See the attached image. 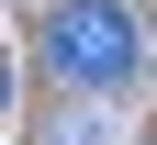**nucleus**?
Listing matches in <instances>:
<instances>
[{
  "mask_svg": "<svg viewBox=\"0 0 157 145\" xmlns=\"http://www.w3.org/2000/svg\"><path fill=\"white\" fill-rule=\"evenodd\" d=\"M34 45H45V67L67 78V89H135V67H146V23H135L124 0H56L45 23H34Z\"/></svg>",
  "mask_w": 157,
  "mask_h": 145,
  "instance_id": "1",
  "label": "nucleus"
},
{
  "mask_svg": "<svg viewBox=\"0 0 157 145\" xmlns=\"http://www.w3.org/2000/svg\"><path fill=\"white\" fill-rule=\"evenodd\" d=\"M45 145H90V112H56V123H45Z\"/></svg>",
  "mask_w": 157,
  "mask_h": 145,
  "instance_id": "2",
  "label": "nucleus"
},
{
  "mask_svg": "<svg viewBox=\"0 0 157 145\" xmlns=\"http://www.w3.org/2000/svg\"><path fill=\"white\" fill-rule=\"evenodd\" d=\"M0 112H11V56H0Z\"/></svg>",
  "mask_w": 157,
  "mask_h": 145,
  "instance_id": "3",
  "label": "nucleus"
}]
</instances>
